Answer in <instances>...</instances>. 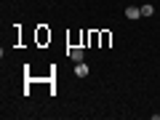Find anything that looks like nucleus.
Here are the masks:
<instances>
[{"label":"nucleus","mask_w":160,"mask_h":120,"mask_svg":"<svg viewBox=\"0 0 160 120\" xmlns=\"http://www.w3.org/2000/svg\"><path fill=\"white\" fill-rule=\"evenodd\" d=\"M139 16H142V8H136V6H128V8H126V19H131V22H136Z\"/></svg>","instance_id":"obj_1"},{"label":"nucleus","mask_w":160,"mask_h":120,"mask_svg":"<svg viewBox=\"0 0 160 120\" xmlns=\"http://www.w3.org/2000/svg\"><path fill=\"white\" fill-rule=\"evenodd\" d=\"M75 75H78V78H86V75H88V64H86V62H78V67H75Z\"/></svg>","instance_id":"obj_2"},{"label":"nucleus","mask_w":160,"mask_h":120,"mask_svg":"<svg viewBox=\"0 0 160 120\" xmlns=\"http://www.w3.org/2000/svg\"><path fill=\"white\" fill-rule=\"evenodd\" d=\"M69 56H72V62H83L86 51H83V48H72V51H69Z\"/></svg>","instance_id":"obj_3"},{"label":"nucleus","mask_w":160,"mask_h":120,"mask_svg":"<svg viewBox=\"0 0 160 120\" xmlns=\"http://www.w3.org/2000/svg\"><path fill=\"white\" fill-rule=\"evenodd\" d=\"M152 13H155L152 6H142V16H152Z\"/></svg>","instance_id":"obj_4"}]
</instances>
